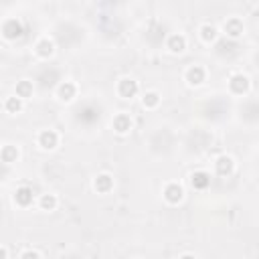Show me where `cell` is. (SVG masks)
I'll use <instances>...</instances> for the list:
<instances>
[{
	"mask_svg": "<svg viewBox=\"0 0 259 259\" xmlns=\"http://www.w3.org/2000/svg\"><path fill=\"white\" fill-rule=\"evenodd\" d=\"M2 34L6 39H18V36H23V25L21 21H16V18H8V21L2 23Z\"/></svg>",
	"mask_w": 259,
	"mask_h": 259,
	"instance_id": "6da1fadb",
	"label": "cell"
},
{
	"mask_svg": "<svg viewBox=\"0 0 259 259\" xmlns=\"http://www.w3.org/2000/svg\"><path fill=\"white\" fill-rule=\"evenodd\" d=\"M229 87H231L233 94H237V96L247 94V89H249V79H247V75H243V73H237V75H233L231 81H229Z\"/></svg>",
	"mask_w": 259,
	"mask_h": 259,
	"instance_id": "7a4b0ae2",
	"label": "cell"
},
{
	"mask_svg": "<svg viewBox=\"0 0 259 259\" xmlns=\"http://www.w3.org/2000/svg\"><path fill=\"white\" fill-rule=\"evenodd\" d=\"M118 94L124 97V99H132L136 94H138V83L134 79H122L118 83Z\"/></svg>",
	"mask_w": 259,
	"mask_h": 259,
	"instance_id": "3957f363",
	"label": "cell"
},
{
	"mask_svg": "<svg viewBox=\"0 0 259 259\" xmlns=\"http://www.w3.org/2000/svg\"><path fill=\"white\" fill-rule=\"evenodd\" d=\"M32 200H34V193L31 187H21V189H16L14 193V202L18 207H29L32 205Z\"/></svg>",
	"mask_w": 259,
	"mask_h": 259,
	"instance_id": "277c9868",
	"label": "cell"
},
{
	"mask_svg": "<svg viewBox=\"0 0 259 259\" xmlns=\"http://www.w3.org/2000/svg\"><path fill=\"white\" fill-rule=\"evenodd\" d=\"M182 196H184V191H182L180 184H176V182H170L168 187L164 189V198L168 200L170 205H178V202L182 200Z\"/></svg>",
	"mask_w": 259,
	"mask_h": 259,
	"instance_id": "5b68a950",
	"label": "cell"
},
{
	"mask_svg": "<svg viewBox=\"0 0 259 259\" xmlns=\"http://www.w3.org/2000/svg\"><path fill=\"white\" fill-rule=\"evenodd\" d=\"M215 170H217V174H221V176H229V174L235 170L233 158H231V156H219L217 162H215Z\"/></svg>",
	"mask_w": 259,
	"mask_h": 259,
	"instance_id": "8992f818",
	"label": "cell"
},
{
	"mask_svg": "<svg viewBox=\"0 0 259 259\" xmlns=\"http://www.w3.org/2000/svg\"><path fill=\"white\" fill-rule=\"evenodd\" d=\"M223 31H225L227 36H231V39H239V36L243 34L245 27H243V23L239 21V18H229V21L225 23V27H223Z\"/></svg>",
	"mask_w": 259,
	"mask_h": 259,
	"instance_id": "52a82bcc",
	"label": "cell"
},
{
	"mask_svg": "<svg viewBox=\"0 0 259 259\" xmlns=\"http://www.w3.org/2000/svg\"><path fill=\"white\" fill-rule=\"evenodd\" d=\"M59 142V136L57 132H53V130H45V132L39 134V146L45 148V150H53L55 146Z\"/></svg>",
	"mask_w": 259,
	"mask_h": 259,
	"instance_id": "ba28073f",
	"label": "cell"
},
{
	"mask_svg": "<svg viewBox=\"0 0 259 259\" xmlns=\"http://www.w3.org/2000/svg\"><path fill=\"white\" fill-rule=\"evenodd\" d=\"M75 94H77V87H75V83H71V81L61 83L59 89H57V97L61 101H71L73 97H75Z\"/></svg>",
	"mask_w": 259,
	"mask_h": 259,
	"instance_id": "9c48e42d",
	"label": "cell"
},
{
	"mask_svg": "<svg viewBox=\"0 0 259 259\" xmlns=\"http://www.w3.org/2000/svg\"><path fill=\"white\" fill-rule=\"evenodd\" d=\"M94 189H96L97 193H101V194L109 193V191L114 189V178L109 176V174H99V176L94 180Z\"/></svg>",
	"mask_w": 259,
	"mask_h": 259,
	"instance_id": "30bf717a",
	"label": "cell"
},
{
	"mask_svg": "<svg viewBox=\"0 0 259 259\" xmlns=\"http://www.w3.org/2000/svg\"><path fill=\"white\" fill-rule=\"evenodd\" d=\"M166 49L170 53H182L187 49V39H184L182 34H170L168 41H166Z\"/></svg>",
	"mask_w": 259,
	"mask_h": 259,
	"instance_id": "8fae6325",
	"label": "cell"
},
{
	"mask_svg": "<svg viewBox=\"0 0 259 259\" xmlns=\"http://www.w3.org/2000/svg\"><path fill=\"white\" fill-rule=\"evenodd\" d=\"M205 77H207V73H205V69H202L200 65H193L187 71V81L191 85H200L202 81H205Z\"/></svg>",
	"mask_w": 259,
	"mask_h": 259,
	"instance_id": "7c38bea8",
	"label": "cell"
},
{
	"mask_svg": "<svg viewBox=\"0 0 259 259\" xmlns=\"http://www.w3.org/2000/svg\"><path fill=\"white\" fill-rule=\"evenodd\" d=\"M191 184H193V189H196V191H205V189H209V184H211V176L207 172L198 170V172H194L191 176Z\"/></svg>",
	"mask_w": 259,
	"mask_h": 259,
	"instance_id": "4fadbf2b",
	"label": "cell"
},
{
	"mask_svg": "<svg viewBox=\"0 0 259 259\" xmlns=\"http://www.w3.org/2000/svg\"><path fill=\"white\" fill-rule=\"evenodd\" d=\"M114 130L118 134H128L132 130V118L126 116V114H120L114 118Z\"/></svg>",
	"mask_w": 259,
	"mask_h": 259,
	"instance_id": "5bb4252c",
	"label": "cell"
},
{
	"mask_svg": "<svg viewBox=\"0 0 259 259\" xmlns=\"http://www.w3.org/2000/svg\"><path fill=\"white\" fill-rule=\"evenodd\" d=\"M34 51H36V55H39V57L49 59L51 55L55 53V45H53V41H49V39H41L39 43H36Z\"/></svg>",
	"mask_w": 259,
	"mask_h": 259,
	"instance_id": "9a60e30c",
	"label": "cell"
},
{
	"mask_svg": "<svg viewBox=\"0 0 259 259\" xmlns=\"http://www.w3.org/2000/svg\"><path fill=\"white\" fill-rule=\"evenodd\" d=\"M32 96V83L31 81H18L16 83V97H21V99H27Z\"/></svg>",
	"mask_w": 259,
	"mask_h": 259,
	"instance_id": "2e32d148",
	"label": "cell"
},
{
	"mask_svg": "<svg viewBox=\"0 0 259 259\" xmlns=\"http://www.w3.org/2000/svg\"><path fill=\"white\" fill-rule=\"evenodd\" d=\"M200 36H202V41H205V43H213V41H217L219 31L215 27H211V25H202L200 27Z\"/></svg>",
	"mask_w": 259,
	"mask_h": 259,
	"instance_id": "e0dca14e",
	"label": "cell"
},
{
	"mask_svg": "<svg viewBox=\"0 0 259 259\" xmlns=\"http://www.w3.org/2000/svg\"><path fill=\"white\" fill-rule=\"evenodd\" d=\"M4 109L8 114H18L23 109V99L21 97H6V101H4Z\"/></svg>",
	"mask_w": 259,
	"mask_h": 259,
	"instance_id": "ac0fdd59",
	"label": "cell"
},
{
	"mask_svg": "<svg viewBox=\"0 0 259 259\" xmlns=\"http://www.w3.org/2000/svg\"><path fill=\"white\" fill-rule=\"evenodd\" d=\"M142 103H144V107L152 109V107H156L160 103V96L156 94V91H148V94L144 96V99H142Z\"/></svg>",
	"mask_w": 259,
	"mask_h": 259,
	"instance_id": "d6986e66",
	"label": "cell"
},
{
	"mask_svg": "<svg viewBox=\"0 0 259 259\" xmlns=\"http://www.w3.org/2000/svg\"><path fill=\"white\" fill-rule=\"evenodd\" d=\"M16 158H18V150L14 146H4L2 148V162L10 164V162H16Z\"/></svg>",
	"mask_w": 259,
	"mask_h": 259,
	"instance_id": "ffe728a7",
	"label": "cell"
},
{
	"mask_svg": "<svg viewBox=\"0 0 259 259\" xmlns=\"http://www.w3.org/2000/svg\"><path fill=\"white\" fill-rule=\"evenodd\" d=\"M41 207H43V211H53L55 207H57V196L55 194H43L41 196Z\"/></svg>",
	"mask_w": 259,
	"mask_h": 259,
	"instance_id": "44dd1931",
	"label": "cell"
},
{
	"mask_svg": "<svg viewBox=\"0 0 259 259\" xmlns=\"http://www.w3.org/2000/svg\"><path fill=\"white\" fill-rule=\"evenodd\" d=\"M21 259H41V255L36 253V251H25V253L21 255Z\"/></svg>",
	"mask_w": 259,
	"mask_h": 259,
	"instance_id": "7402d4cb",
	"label": "cell"
},
{
	"mask_svg": "<svg viewBox=\"0 0 259 259\" xmlns=\"http://www.w3.org/2000/svg\"><path fill=\"white\" fill-rule=\"evenodd\" d=\"M0 253H2V259H6V257H8V249H6V247L0 249Z\"/></svg>",
	"mask_w": 259,
	"mask_h": 259,
	"instance_id": "603a6c76",
	"label": "cell"
},
{
	"mask_svg": "<svg viewBox=\"0 0 259 259\" xmlns=\"http://www.w3.org/2000/svg\"><path fill=\"white\" fill-rule=\"evenodd\" d=\"M180 259H196V257H194V255H182Z\"/></svg>",
	"mask_w": 259,
	"mask_h": 259,
	"instance_id": "cb8c5ba5",
	"label": "cell"
}]
</instances>
